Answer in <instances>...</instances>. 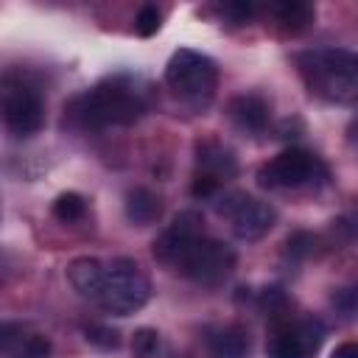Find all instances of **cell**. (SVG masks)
I'll use <instances>...</instances> for the list:
<instances>
[{
  "label": "cell",
  "mask_w": 358,
  "mask_h": 358,
  "mask_svg": "<svg viewBox=\"0 0 358 358\" xmlns=\"http://www.w3.org/2000/svg\"><path fill=\"white\" fill-rule=\"evenodd\" d=\"M131 347H134V352L137 355H143V358H148L157 347H159V333L157 330H148V327H143V330H137L134 333V341H131Z\"/></svg>",
  "instance_id": "603a6c76"
},
{
  "label": "cell",
  "mask_w": 358,
  "mask_h": 358,
  "mask_svg": "<svg viewBox=\"0 0 358 358\" xmlns=\"http://www.w3.org/2000/svg\"><path fill=\"white\" fill-rule=\"evenodd\" d=\"M313 249H316V235H310V232H305V229L291 232L288 241H285V255H288L291 260H305V257L313 255Z\"/></svg>",
  "instance_id": "d6986e66"
},
{
  "label": "cell",
  "mask_w": 358,
  "mask_h": 358,
  "mask_svg": "<svg viewBox=\"0 0 358 358\" xmlns=\"http://www.w3.org/2000/svg\"><path fill=\"white\" fill-rule=\"evenodd\" d=\"M196 176L213 179L224 187L227 179L238 176V157L221 140H199L196 143Z\"/></svg>",
  "instance_id": "8fae6325"
},
{
  "label": "cell",
  "mask_w": 358,
  "mask_h": 358,
  "mask_svg": "<svg viewBox=\"0 0 358 358\" xmlns=\"http://www.w3.org/2000/svg\"><path fill=\"white\" fill-rule=\"evenodd\" d=\"M201 215L182 210L151 243L154 257L171 271L193 280L196 285H221L235 268V249L218 238L204 235Z\"/></svg>",
  "instance_id": "6da1fadb"
},
{
  "label": "cell",
  "mask_w": 358,
  "mask_h": 358,
  "mask_svg": "<svg viewBox=\"0 0 358 358\" xmlns=\"http://www.w3.org/2000/svg\"><path fill=\"white\" fill-rule=\"evenodd\" d=\"M213 207L221 218H227L232 235L241 241H260L263 235L271 232V227L277 221V213L268 201L255 199L241 190H227V193L221 190L213 199Z\"/></svg>",
  "instance_id": "ba28073f"
},
{
  "label": "cell",
  "mask_w": 358,
  "mask_h": 358,
  "mask_svg": "<svg viewBox=\"0 0 358 358\" xmlns=\"http://www.w3.org/2000/svg\"><path fill=\"white\" fill-rule=\"evenodd\" d=\"M355 137H358V126H355Z\"/></svg>",
  "instance_id": "d4e9b609"
},
{
  "label": "cell",
  "mask_w": 358,
  "mask_h": 358,
  "mask_svg": "<svg viewBox=\"0 0 358 358\" xmlns=\"http://www.w3.org/2000/svg\"><path fill=\"white\" fill-rule=\"evenodd\" d=\"M151 299V282L145 271L131 257H115L106 263L103 285L98 291V305L112 316H131L143 310Z\"/></svg>",
  "instance_id": "5b68a950"
},
{
  "label": "cell",
  "mask_w": 358,
  "mask_h": 358,
  "mask_svg": "<svg viewBox=\"0 0 358 358\" xmlns=\"http://www.w3.org/2000/svg\"><path fill=\"white\" fill-rule=\"evenodd\" d=\"M3 123L14 137H34L45 123V98L36 84L20 73L3 76Z\"/></svg>",
  "instance_id": "52a82bcc"
},
{
  "label": "cell",
  "mask_w": 358,
  "mask_h": 358,
  "mask_svg": "<svg viewBox=\"0 0 358 358\" xmlns=\"http://www.w3.org/2000/svg\"><path fill=\"white\" fill-rule=\"evenodd\" d=\"M268 17L274 20V25H280L285 34H302L310 22H313V6L308 3H296V0H285V3H268L266 6Z\"/></svg>",
  "instance_id": "2e32d148"
},
{
  "label": "cell",
  "mask_w": 358,
  "mask_h": 358,
  "mask_svg": "<svg viewBox=\"0 0 358 358\" xmlns=\"http://www.w3.org/2000/svg\"><path fill=\"white\" fill-rule=\"evenodd\" d=\"M210 358H249V336L238 324L215 327L207 333Z\"/></svg>",
  "instance_id": "5bb4252c"
},
{
  "label": "cell",
  "mask_w": 358,
  "mask_h": 358,
  "mask_svg": "<svg viewBox=\"0 0 358 358\" xmlns=\"http://www.w3.org/2000/svg\"><path fill=\"white\" fill-rule=\"evenodd\" d=\"M148 84L137 76L115 73L64 103V120H70L76 129L131 126L148 112Z\"/></svg>",
  "instance_id": "7a4b0ae2"
},
{
  "label": "cell",
  "mask_w": 358,
  "mask_h": 358,
  "mask_svg": "<svg viewBox=\"0 0 358 358\" xmlns=\"http://www.w3.org/2000/svg\"><path fill=\"white\" fill-rule=\"evenodd\" d=\"M333 358H358V341H344L333 350Z\"/></svg>",
  "instance_id": "cb8c5ba5"
},
{
  "label": "cell",
  "mask_w": 358,
  "mask_h": 358,
  "mask_svg": "<svg viewBox=\"0 0 358 358\" xmlns=\"http://www.w3.org/2000/svg\"><path fill=\"white\" fill-rule=\"evenodd\" d=\"M0 358H50V338L25 322L0 324Z\"/></svg>",
  "instance_id": "30bf717a"
},
{
  "label": "cell",
  "mask_w": 358,
  "mask_h": 358,
  "mask_svg": "<svg viewBox=\"0 0 358 358\" xmlns=\"http://www.w3.org/2000/svg\"><path fill=\"white\" fill-rule=\"evenodd\" d=\"M330 305L341 319H358V282H350V285L338 288L333 294Z\"/></svg>",
  "instance_id": "ac0fdd59"
},
{
  "label": "cell",
  "mask_w": 358,
  "mask_h": 358,
  "mask_svg": "<svg viewBox=\"0 0 358 358\" xmlns=\"http://www.w3.org/2000/svg\"><path fill=\"white\" fill-rule=\"evenodd\" d=\"M308 92L324 103L358 106V50L310 48L294 56Z\"/></svg>",
  "instance_id": "3957f363"
},
{
  "label": "cell",
  "mask_w": 358,
  "mask_h": 358,
  "mask_svg": "<svg viewBox=\"0 0 358 358\" xmlns=\"http://www.w3.org/2000/svg\"><path fill=\"white\" fill-rule=\"evenodd\" d=\"M103 271H106V263H101L98 257H76L67 266V280H70V285L76 288L78 296L95 302L98 291L103 285Z\"/></svg>",
  "instance_id": "4fadbf2b"
},
{
  "label": "cell",
  "mask_w": 358,
  "mask_h": 358,
  "mask_svg": "<svg viewBox=\"0 0 358 358\" xmlns=\"http://www.w3.org/2000/svg\"><path fill=\"white\" fill-rule=\"evenodd\" d=\"M165 87L176 101L201 112L210 106L218 90V64L193 48H179L165 64Z\"/></svg>",
  "instance_id": "277c9868"
},
{
  "label": "cell",
  "mask_w": 358,
  "mask_h": 358,
  "mask_svg": "<svg viewBox=\"0 0 358 358\" xmlns=\"http://www.w3.org/2000/svg\"><path fill=\"white\" fill-rule=\"evenodd\" d=\"M227 115H229L232 126L243 134H263L268 126V103L255 92L235 95L227 106Z\"/></svg>",
  "instance_id": "7c38bea8"
},
{
  "label": "cell",
  "mask_w": 358,
  "mask_h": 358,
  "mask_svg": "<svg viewBox=\"0 0 358 358\" xmlns=\"http://www.w3.org/2000/svg\"><path fill=\"white\" fill-rule=\"evenodd\" d=\"M84 215H87V201H84L81 193L67 190V193H62V196L53 201V218L62 221V224H76V221H81Z\"/></svg>",
  "instance_id": "e0dca14e"
},
{
  "label": "cell",
  "mask_w": 358,
  "mask_h": 358,
  "mask_svg": "<svg viewBox=\"0 0 358 358\" xmlns=\"http://www.w3.org/2000/svg\"><path fill=\"white\" fill-rule=\"evenodd\" d=\"M333 232H336L344 243L358 241V201H355L344 215H338V218L333 221Z\"/></svg>",
  "instance_id": "44dd1931"
},
{
  "label": "cell",
  "mask_w": 358,
  "mask_h": 358,
  "mask_svg": "<svg viewBox=\"0 0 358 358\" xmlns=\"http://www.w3.org/2000/svg\"><path fill=\"white\" fill-rule=\"evenodd\" d=\"M159 22H162V14L157 6H143L134 17V31L137 36H154L159 31Z\"/></svg>",
  "instance_id": "7402d4cb"
},
{
  "label": "cell",
  "mask_w": 358,
  "mask_h": 358,
  "mask_svg": "<svg viewBox=\"0 0 358 358\" xmlns=\"http://www.w3.org/2000/svg\"><path fill=\"white\" fill-rule=\"evenodd\" d=\"M330 179L327 165L305 151V148H285L277 157H271L260 171L257 182L268 190H296V187H316Z\"/></svg>",
  "instance_id": "8992f818"
},
{
  "label": "cell",
  "mask_w": 358,
  "mask_h": 358,
  "mask_svg": "<svg viewBox=\"0 0 358 358\" xmlns=\"http://www.w3.org/2000/svg\"><path fill=\"white\" fill-rule=\"evenodd\" d=\"M324 324L316 316L282 319L271 327L266 358H313L324 341Z\"/></svg>",
  "instance_id": "9c48e42d"
},
{
  "label": "cell",
  "mask_w": 358,
  "mask_h": 358,
  "mask_svg": "<svg viewBox=\"0 0 358 358\" xmlns=\"http://www.w3.org/2000/svg\"><path fill=\"white\" fill-rule=\"evenodd\" d=\"M84 338H87L92 347L106 350V352L120 347V333L112 330V327H106V324H90V327L84 330Z\"/></svg>",
  "instance_id": "ffe728a7"
},
{
  "label": "cell",
  "mask_w": 358,
  "mask_h": 358,
  "mask_svg": "<svg viewBox=\"0 0 358 358\" xmlns=\"http://www.w3.org/2000/svg\"><path fill=\"white\" fill-rule=\"evenodd\" d=\"M126 218L137 227L157 224L162 218V199L148 187H134L126 193Z\"/></svg>",
  "instance_id": "9a60e30c"
}]
</instances>
